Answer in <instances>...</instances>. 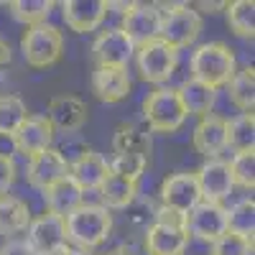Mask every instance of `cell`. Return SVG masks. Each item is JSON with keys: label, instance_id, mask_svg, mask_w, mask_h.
<instances>
[{"label": "cell", "instance_id": "52a82bcc", "mask_svg": "<svg viewBox=\"0 0 255 255\" xmlns=\"http://www.w3.org/2000/svg\"><path fill=\"white\" fill-rule=\"evenodd\" d=\"M181 227L189 238H197L202 243H215L227 232V207L199 202L189 215L181 217Z\"/></svg>", "mask_w": 255, "mask_h": 255}, {"label": "cell", "instance_id": "e575fe53", "mask_svg": "<svg viewBox=\"0 0 255 255\" xmlns=\"http://www.w3.org/2000/svg\"><path fill=\"white\" fill-rule=\"evenodd\" d=\"M15 181V163L10 156L0 153V197H5Z\"/></svg>", "mask_w": 255, "mask_h": 255}, {"label": "cell", "instance_id": "4dcf8cb0", "mask_svg": "<svg viewBox=\"0 0 255 255\" xmlns=\"http://www.w3.org/2000/svg\"><path fill=\"white\" fill-rule=\"evenodd\" d=\"M225 10H227V26L238 36L250 38L255 33V3L253 0H235V3H227Z\"/></svg>", "mask_w": 255, "mask_h": 255}, {"label": "cell", "instance_id": "5b68a950", "mask_svg": "<svg viewBox=\"0 0 255 255\" xmlns=\"http://www.w3.org/2000/svg\"><path fill=\"white\" fill-rule=\"evenodd\" d=\"M143 120L153 133H176L186 123V113L174 87H156L143 100Z\"/></svg>", "mask_w": 255, "mask_h": 255}, {"label": "cell", "instance_id": "ba28073f", "mask_svg": "<svg viewBox=\"0 0 255 255\" xmlns=\"http://www.w3.org/2000/svg\"><path fill=\"white\" fill-rule=\"evenodd\" d=\"M158 197H161L163 209L174 212L176 217L189 215V212L202 202L197 176H194V174H189V171H179V174L166 176V179L161 181Z\"/></svg>", "mask_w": 255, "mask_h": 255}, {"label": "cell", "instance_id": "74e56055", "mask_svg": "<svg viewBox=\"0 0 255 255\" xmlns=\"http://www.w3.org/2000/svg\"><path fill=\"white\" fill-rule=\"evenodd\" d=\"M64 255H92V253H87V250H72V248H67V253H64Z\"/></svg>", "mask_w": 255, "mask_h": 255}, {"label": "cell", "instance_id": "7402d4cb", "mask_svg": "<svg viewBox=\"0 0 255 255\" xmlns=\"http://www.w3.org/2000/svg\"><path fill=\"white\" fill-rule=\"evenodd\" d=\"M176 95L181 100V108L189 115H197V118H204L212 113V108H215L217 102V90L207 87V84L197 82V79H186L181 87H176Z\"/></svg>", "mask_w": 255, "mask_h": 255}, {"label": "cell", "instance_id": "7c38bea8", "mask_svg": "<svg viewBox=\"0 0 255 255\" xmlns=\"http://www.w3.org/2000/svg\"><path fill=\"white\" fill-rule=\"evenodd\" d=\"M133 56H135V44L120 31V26L100 31L95 44H92V59H95L97 67L128 69V61Z\"/></svg>", "mask_w": 255, "mask_h": 255}, {"label": "cell", "instance_id": "6da1fadb", "mask_svg": "<svg viewBox=\"0 0 255 255\" xmlns=\"http://www.w3.org/2000/svg\"><path fill=\"white\" fill-rule=\"evenodd\" d=\"M191 79H197L212 90H220L235 77L238 72V59L232 54V49L222 41H209L194 49L189 61Z\"/></svg>", "mask_w": 255, "mask_h": 255}, {"label": "cell", "instance_id": "ab89813d", "mask_svg": "<svg viewBox=\"0 0 255 255\" xmlns=\"http://www.w3.org/2000/svg\"><path fill=\"white\" fill-rule=\"evenodd\" d=\"M64 253H67V250H64ZM64 253H59V255H64Z\"/></svg>", "mask_w": 255, "mask_h": 255}, {"label": "cell", "instance_id": "44dd1931", "mask_svg": "<svg viewBox=\"0 0 255 255\" xmlns=\"http://www.w3.org/2000/svg\"><path fill=\"white\" fill-rule=\"evenodd\" d=\"M44 199H46V212L56 217H69L77 207L84 204V191L69 179L64 176L61 181H56L54 186H49L44 191Z\"/></svg>", "mask_w": 255, "mask_h": 255}, {"label": "cell", "instance_id": "d590c367", "mask_svg": "<svg viewBox=\"0 0 255 255\" xmlns=\"http://www.w3.org/2000/svg\"><path fill=\"white\" fill-rule=\"evenodd\" d=\"M0 255H36V253L28 248V243H26V240L13 238V240H8L3 248H0Z\"/></svg>", "mask_w": 255, "mask_h": 255}, {"label": "cell", "instance_id": "f546056e", "mask_svg": "<svg viewBox=\"0 0 255 255\" xmlns=\"http://www.w3.org/2000/svg\"><path fill=\"white\" fill-rule=\"evenodd\" d=\"M54 3L51 0H13L10 3V13L18 23L23 26H38V23H46V18L51 15Z\"/></svg>", "mask_w": 255, "mask_h": 255}, {"label": "cell", "instance_id": "4316f807", "mask_svg": "<svg viewBox=\"0 0 255 255\" xmlns=\"http://www.w3.org/2000/svg\"><path fill=\"white\" fill-rule=\"evenodd\" d=\"M227 90H230L232 105L240 113H253V108H255V72H253V67L238 69L235 77L227 82Z\"/></svg>", "mask_w": 255, "mask_h": 255}, {"label": "cell", "instance_id": "30bf717a", "mask_svg": "<svg viewBox=\"0 0 255 255\" xmlns=\"http://www.w3.org/2000/svg\"><path fill=\"white\" fill-rule=\"evenodd\" d=\"M120 31L138 46L151 44L158 38L161 31V8L153 3H128L123 13Z\"/></svg>", "mask_w": 255, "mask_h": 255}, {"label": "cell", "instance_id": "9a60e30c", "mask_svg": "<svg viewBox=\"0 0 255 255\" xmlns=\"http://www.w3.org/2000/svg\"><path fill=\"white\" fill-rule=\"evenodd\" d=\"M110 13L108 0H67L61 3V18L72 31L90 33L97 31Z\"/></svg>", "mask_w": 255, "mask_h": 255}, {"label": "cell", "instance_id": "7a4b0ae2", "mask_svg": "<svg viewBox=\"0 0 255 255\" xmlns=\"http://www.w3.org/2000/svg\"><path fill=\"white\" fill-rule=\"evenodd\" d=\"M67 225V243H74L77 250H92L100 248L113 232V215L102 204H87L77 207L69 217H64Z\"/></svg>", "mask_w": 255, "mask_h": 255}, {"label": "cell", "instance_id": "8fae6325", "mask_svg": "<svg viewBox=\"0 0 255 255\" xmlns=\"http://www.w3.org/2000/svg\"><path fill=\"white\" fill-rule=\"evenodd\" d=\"M189 248V235L181 227L179 217H163L145 230V253L148 255H184Z\"/></svg>", "mask_w": 255, "mask_h": 255}, {"label": "cell", "instance_id": "83f0119b", "mask_svg": "<svg viewBox=\"0 0 255 255\" xmlns=\"http://www.w3.org/2000/svg\"><path fill=\"white\" fill-rule=\"evenodd\" d=\"M28 118V105L18 95H0V138H10Z\"/></svg>", "mask_w": 255, "mask_h": 255}, {"label": "cell", "instance_id": "ffe728a7", "mask_svg": "<svg viewBox=\"0 0 255 255\" xmlns=\"http://www.w3.org/2000/svg\"><path fill=\"white\" fill-rule=\"evenodd\" d=\"M130 74L128 69H120V67H95L92 72V92L100 102H108V105H115V102H123L128 95H130Z\"/></svg>", "mask_w": 255, "mask_h": 255}, {"label": "cell", "instance_id": "4fadbf2b", "mask_svg": "<svg viewBox=\"0 0 255 255\" xmlns=\"http://www.w3.org/2000/svg\"><path fill=\"white\" fill-rule=\"evenodd\" d=\"M51 128H54V133H79L84 125H87L90 120V108H87V102H84L82 97L77 95H59V97H51L49 100V108H46V115H44Z\"/></svg>", "mask_w": 255, "mask_h": 255}, {"label": "cell", "instance_id": "8d00e7d4", "mask_svg": "<svg viewBox=\"0 0 255 255\" xmlns=\"http://www.w3.org/2000/svg\"><path fill=\"white\" fill-rule=\"evenodd\" d=\"M8 61H10V46H8V41L0 36V67H5Z\"/></svg>", "mask_w": 255, "mask_h": 255}, {"label": "cell", "instance_id": "cb8c5ba5", "mask_svg": "<svg viewBox=\"0 0 255 255\" xmlns=\"http://www.w3.org/2000/svg\"><path fill=\"white\" fill-rule=\"evenodd\" d=\"M153 148V138L148 130L138 125H120L113 135V151L115 156H143L148 158Z\"/></svg>", "mask_w": 255, "mask_h": 255}, {"label": "cell", "instance_id": "9c48e42d", "mask_svg": "<svg viewBox=\"0 0 255 255\" xmlns=\"http://www.w3.org/2000/svg\"><path fill=\"white\" fill-rule=\"evenodd\" d=\"M26 243L36 255H59L67 250V225L56 215L31 217V225L26 230Z\"/></svg>", "mask_w": 255, "mask_h": 255}, {"label": "cell", "instance_id": "d6a6232c", "mask_svg": "<svg viewBox=\"0 0 255 255\" xmlns=\"http://www.w3.org/2000/svg\"><path fill=\"white\" fill-rule=\"evenodd\" d=\"M145 168H148V158H143V156H115L110 161V174H118L135 184L145 174Z\"/></svg>", "mask_w": 255, "mask_h": 255}, {"label": "cell", "instance_id": "f35d334b", "mask_svg": "<svg viewBox=\"0 0 255 255\" xmlns=\"http://www.w3.org/2000/svg\"><path fill=\"white\" fill-rule=\"evenodd\" d=\"M105 255H133V253L125 250V248H118V250H110V253H105Z\"/></svg>", "mask_w": 255, "mask_h": 255}, {"label": "cell", "instance_id": "d6986e66", "mask_svg": "<svg viewBox=\"0 0 255 255\" xmlns=\"http://www.w3.org/2000/svg\"><path fill=\"white\" fill-rule=\"evenodd\" d=\"M110 174V161L97 151H84L69 163V179L87 194V191H97L100 184Z\"/></svg>", "mask_w": 255, "mask_h": 255}, {"label": "cell", "instance_id": "1f68e13d", "mask_svg": "<svg viewBox=\"0 0 255 255\" xmlns=\"http://www.w3.org/2000/svg\"><path fill=\"white\" fill-rule=\"evenodd\" d=\"M227 166H230V174H232L235 186H243V189L253 191V186H255V151L235 153Z\"/></svg>", "mask_w": 255, "mask_h": 255}, {"label": "cell", "instance_id": "277c9868", "mask_svg": "<svg viewBox=\"0 0 255 255\" xmlns=\"http://www.w3.org/2000/svg\"><path fill=\"white\" fill-rule=\"evenodd\" d=\"M20 54L33 69H49L64 54V33L51 23H38L26 28L20 38Z\"/></svg>", "mask_w": 255, "mask_h": 255}, {"label": "cell", "instance_id": "e0dca14e", "mask_svg": "<svg viewBox=\"0 0 255 255\" xmlns=\"http://www.w3.org/2000/svg\"><path fill=\"white\" fill-rule=\"evenodd\" d=\"M64 176H69V161L64 158L56 148H46L36 156L28 158V181L31 186L46 191Z\"/></svg>", "mask_w": 255, "mask_h": 255}, {"label": "cell", "instance_id": "f1b7e54d", "mask_svg": "<svg viewBox=\"0 0 255 255\" xmlns=\"http://www.w3.org/2000/svg\"><path fill=\"white\" fill-rule=\"evenodd\" d=\"M227 232H232L238 238H245V240H253V235H255V202H253V197L238 202L232 209H227Z\"/></svg>", "mask_w": 255, "mask_h": 255}, {"label": "cell", "instance_id": "d4e9b609", "mask_svg": "<svg viewBox=\"0 0 255 255\" xmlns=\"http://www.w3.org/2000/svg\"><path fill=\"white\" fill-rule=\"evenodd\" d=\"M100 199H102V207L113 212V209H125L130 207L138 197V184L135 181H128L118 174H108V179H105L100 184Z\"/></svg>", "mask_w": 255, "mask_h": 255}, {"label": "cell", "instance_id": "ac0fdd59", "mask_svg": "<svg viewBox=\"0 0 255 255\" xmlns=\"http://www.w3.org/2000/svg\"><path fill=\"white\" fill-rule=\"evenodd\" d=\"M191 143H194L197 153H202L207 161L217 158L227 148V120L215 113L199 118L194 135H191Z\"/></svg>", "mask_w": 255, "mask_h": 255}, {"label": "cell", "instance_id": "836d02e7", "mask_svg": "<svg viewBox=\"0 0 255 255\" xmlns=\"http://www.w3.org/2000/svg\"><path fill=\"white\" fill-rule=\"evenodd\" d=\"M209 255H253V240H245V238L232 235V232H225L220 240L212 243Z\"/></svg>", "mask_w": 255, "mask_h": 255}, {"label": "cell", "instance_id": "3957f363", "mask_svg": "<svg viewBox=\"0 0 255 255\" xmlns=\"http://www.w3.org/2000/svg\"><path fill=\"white\" fill-rule=\"evenodd\" d=\"M204 28V18L194 5L186 3H174L166 10H161V31L158 38L166 41L168 46H174L176 51L184 46L197 44V38Z\"/></svg>", "mask_w": 255, "mask_h": 255}, {"label": "cell", "instance_id": "603a6c76", "mask_svg": "<svg viewBox=\"0 0 255 255\" xmlns=\"http://www.w3.org/2000/svg\"><path fill=\"white\" fill-rule=\"evenodd\" d=\"M31 225V209L23 199L18 197H0V235L3 238H15L20 232H26Z\"/></svg>", "mask_w": 255, "mask_h": 255}, {"label": "cell", "instance_id": "5bb4252c", "mask_svg": "<svg viewBox=\"0 0 255 255\" xmlns=\"http://www.w3.org/2000/svg\"><path fill=\"white\" fill-rule=\"evenodd\" d=\"M194 176H197V184H199L202 202L222 204L232 194V189H235V181H232L227 161H220V158L204 161L194 171Z\"/></svg>", "mask_w": 255, "mask_h": 255}, {"label": "cell", "instance_id": "2e32d148", "mask_svg": "<svg viewBox=\"0 0 255 255\" xmlns=\"http://www.w3.org/2000/svg\"><path fill=\"white\" fill-rule=\"evenodd\" d=\"M10 143H13V148L18 153H23V156L31 158V156H36L41 151H46V148H51L54 128H51V123L44 115H28L23 120V125L10 135Z\"/></svg>", "mask_w": 255, "mask_h": 255}, {"label": "cell", "instance_id": "8992f818", "mask_svg": "<svg viewBox=\"0 0 255 255\" xmlns=\"http://www.w3.org/2000/svg\"><path fill=\"white\" fill-rule=\"evenodd\" d=\"M176 64H179V51L161 38L135 49V67L140 77L151 84H158V87L174 77Z\"/></svg>", "mask_w": 255, "mask_h": 255}, {"label": "cell", "instance_id": "484cf974", "mask_svg": "<svg viewBox=\"0 0 255 255\" xmlns=\"http://www.w3.org/2000/svg\"><path fill=\"white\" fill-rule=\"evenodd\" d=\"M227 148L235 153L255 151V118L253 113H240L227 120Z\"/></svg>", "mask_w": 255, "mask_h": 255}]
</instances>
